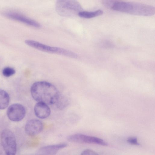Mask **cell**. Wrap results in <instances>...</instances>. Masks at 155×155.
<instances>
[{
  "mask_svg": "<svg viewBox=\"0 0 155 155\" xmlns=\"http://www.w3.org/2000/svg\"><path fill=\"white\" fill-rule=\"evenodd\" d=\"M31 93L33 98L38 102L54 105L60 95L56 87L46 81L35 82L31 85Z\"/></svg>",
  "mask_w": 155,
  "mask_h": 155,
  "instance_id": "6da1fadb",
  "label": "cell"
},
{
  "mask_svg": "<svg viewBox=\"0 0 155 155\" xmlns=\"http://www.w3.org/2000/svg\"><path fill=\"white\" fill-rule=\"evenodd\" d=\"M114 10L133 15L150 16L154 15V6L138 2L117 1L112 4Z\"/></svg>",
  "mask_w": 155,
  "mask_h": 155,
  "instance_id": "7a4b0ae2",
  "label": "cell"
},
{
  "mask_svg": "<svg viewBox=\"0 0 155 155\" xmlns=\"http://www.w3.org/2000/svg\"><path fill=\"white\" fill-rule=\"evenodd\" d=\"M55 9L59 15L65 17L77 16L82 11L81 5L74 0H58L55 4Z\"/></svg>",
  "mask_w": 155,
  "mask_h": 155,
  "instance_id": "3957f363",
  "label": "cell"
},
{
  "mask_svg": "<svg viewBox=\"0 0 155 155\" xmlns=\"http://www.w3.org/2000/svg\"><path fill=\"white\" fill-rule=\"evenodd\" d=\"M25 42L29 46L43 52L55 54L74 58L78 57V54L75 53L64 48L51 47L33 40H26Z\"/></svg>",
  "mask_w": 155,
  "mask_h": 155,
  "instance_id": "277c9868",
  "label": "cell"
},
{
  "mask_svg": "<svg viewBox=\"0 0 155 155\" xmlns=\"http://www.w3.org/2000/svg\"><path fill=\"white\" fill-rule=\"evenodd\" d=\"M1 143L6 155H15L17 150L16 138L10 130H3L1 134Z\"/></svg>",
  "mask_w": 155,
  "mask_h": 155,
  "instance_id": "5b68a950",
  "label": "cell"
},
{
  "mask_svg": "<svg viewBox=\"0 0 155 155\" xmlns=\"http://www.w3.org/2000/svg\"><path fill=\"white\" fill-rule=\"evenodd\" d=\"M67 138L68 141L74 143L94 144L103 146L108 145L107 143L101 139L81 134H71Z\"/></svg>",
  "mask_w": 155,
  "mask_h": 155,
  "instance_id": "8992f818",
  "label": "cell"
},
{
  "mask_svg": "<svg viewBox=\"0 0 155 155\" xmlns=\"http://www.w3.org/2000/svg\"><path fill=\"white\" fill-rule=\"evenodd\" d=\"M26 110L24 107L18 103L14 104L8 108L7 114L11 120L18 122L22 120L25 117Z\"/></svg>",
  "mask_w": 155,
  "mask_h": 155,
  "instance_id": "52a82bcc",
  "label": "cell"
},
{
  "mask_svg": "<svg viewBox=\"0 0 155 155\" xmlns=\"http://www.w3.org/2000/svg\"><path fill=\"white\" fill-rule=\"evenodd\" d=\"M43 129V125L40 120L32 119L28 120L25 127L26 134L29 136H33L40 133Z\"/></svg>",
  "mask_w": 155,
  "mask_h": 155,
  "instance_id": "ba28073f",
  "label": "cell"
},
{
  "mask_svg": "<svg viewBox=\"0 0 155 155\" xmlns=\"http://www.w3.org/2000/svg\"><path fill=\"white\" fill-rule=\"evenodd\" d=\"M5 15L12 19L15 20L28 25L36 28H40L41 25L37 21L19 13L13 12H5Z\"/></svg>",
  "mask_w": 155,
  "mask_h": 155,
  "instance_id": "9c48e42d",
  "label": "cell"
},
{
  "mask_svg": "<svg viewBox=\"0 0 155 155\" xmlns=\"http://www.w3.org/2000/svg\"><path fill=\"white\" fill-rule=\"evenodd\" d=\"M34 111L38 118L43 119L48 117L51 111L48 105L42 102H38L35 105Z\"/></svg>",
  "mask_w": 155,
  "mask_h": 155,
  "instance_id": "30bf717a",
  "label": "cell"
},
{
  "mask_svg": "<svg viewBox=\"0 0 155 155\" xmlns=\"http://www.w3.org/2000/svg\"><path fill=\"white\" fill-rule=\"evenodd\" d=\"M67 146L66 143H61L44 146L39 150V155H54L58 151Z\"/></svg>",
  "mask_w": 155,
  "mask_h": 155,
  "instance_id": "8fae6325",
  "label": "cell"
},
{
  "mask_svg": "<svg viewBox=\"0 0 155 155\" xmlns=\"http://www.w3.org/2000/svg\"><path fill=\"white\" fill-rule=\"evenodd\" d=\"M9 100L8 93L5 91L0 89V109L6 108L9 104Z\"/></svg>",
  "mask_w": 155,
  "mask_h": 155,
  "instance_id": "7c38bea8",
  "label": "cell"
},
{
  "mask_svg": "<svg viewBox=\"0 0 155 155\" xmlns=\"http://www.w3.org/2000/svg\"><path fill=\"white\" fill-rule=\"evenodd\" d=\"M103 13L102 10L98 9L92 12L83 11L80 12L78 15L80 17L85 18H91L102 15Z\"/></svg>",
  "mask_w": 155,
  "mask_h": 155,
  "instance_id": "4fadbf2b",
  "label": "cell"
},
{
  "mask_svg": "<svg viewBox=\"0 0 155 155\" xmlns=\"http://www.w3.org/2000/svg\"><path fill=\"white\" fill-rule=\"evenodd\" d=\"M68 101L66 98L60 95L54 105L58 108L62 109L64 108L67 105Z\"/></svg>",
  "mask_w": 155,
  "mask_h": 155,
  "instance_id": "5bb4252c",
  "label": "cell"
},
{
  "mask_svg": "<svg viewBox=\"0 0 155 155\" xmlns=\"http://www.w3.org/2000/svg\"><path fill=\"white\" fill-rule=\"evenodd\" d=\"M15 73V70L13 68L10 67L5 68L2 71L3 75L7 77L13 75Z\"/></svg>",
  "mask_w": 155,
  "mask_h": 155,
  "instance_id": "9a60e30c",
  "label": "cell"
},
{
  "mask_svg": "<svg viewBox=\"0 0 155 155\" xmlns=\"http://www.w3.org/2000/svg\"><path fill=\"white\" fill-rule=\"evenodd\" d=\"M127 142L129 143L138 146L139 144L138 142L137 139L136 137H130L127 140Z\"/></svg>",
  "mask_w": 155,
  "mask_h": 155,
  "instance_id": "2e32d148",
  "label": "cell"
},
{
  "mask_svg": "<svg viewBox=\"0 0 155 155\" xmlns=\"http://www.w3.org/2000/svg\"><path fill=\"white\" fill-rule=\"evenodd\" d=\"M80 155H99L97 153L93 150L87 149L83 150Z\"/></svg>",
  "mask_w": 155,
  "mask_h": 155,
  "instance_id": "e0dca14e",
  "label": "cell"
}]
</instances>
